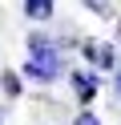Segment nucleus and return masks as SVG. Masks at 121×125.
Instances as JSON below:
<instances>
[{
	"mask_svg": "<svg viewBox=\"0 0 121 125\" xmlns=\"http://www.w3.org/2000/svg\"><path fill=\"white\" fill-rule=\"evenodd\" d=\"M24 73L36 77V81H56V77H61V52H56V44H48L44 36H32Z\"/></svg>",
	"mask_w": 121,
	"mask_h": 125,
	"instance_id": "nucleus-1",
	"label": "nucleus"
},
{
	"mask_svg": "<svg viewBox=\"0 0 121 125\" xmlns=\"http://www.w3.org/2000/svg\"><path fill=\"white\" fill-rule=\"evenodd\" d=\"M24 12L32 20H48L53 16V0H24Z\"/></svg>",
	"mask_w": 121,
	"mask_h": 125,
	"instance_id": "nucleus-2",
	"label": "nucleus"
},
{
	"mask_svg": "<svg viewBox=\"0 0 121 125\" xmlns=\"http://www.w3.org/2000/svg\"><path fill=\"white\" fill-rule=\"evenodd\" d=\"M73 81H77V97H81V101H93V97H97V81H93V77L77 73Z\"/></svg>",
	"mask_w": 121,
	"mask_h": 125,
	"instance_id": "nucleus-3",
	"label": "nucleus"
},
{
	"mask_svg": "<svg viewBox=\"0 0 121 125\" xmlns=\"http://www.w3.org/2000/svg\"><path fill=\"white\" fill-rule=\"evenodd\" d=\"M85 52L97 61V65H113V52L105 49V44H85Z\"/></svg>",
	"mask_w": 121,
	"mask_h": 125,
	"instance_id": "nucleus-4",
	"label": "nucleus"
},
{
	"mask_svg": "<svg viewBox=\"0 0 121 125\" xmlns=\"http://www.w3.org/2000/svg\"><path fill=\"white\" fill-rule=\"evenodd\" d=\"M117 93H121V73H117Z\"/></svg>",
	"mask_w": 121,
	"mask_h": 125,
	"instance_id": "nucleus-5",
	"label": "nucleus"
}]
</instances>
